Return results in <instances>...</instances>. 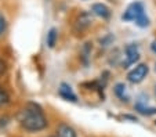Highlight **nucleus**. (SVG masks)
Listing matches in <instances>:
<instances>
[{"label":"nucleus","mask_w":156,"mask_h":137,"mask_svg":"<svg viewBox=\"0 0 156 137\" xmlns=\"http://www.w3.org/2000/svg\"><path fill=\"white\" fill-rule=\"evenodd\" d=\"M58 93L64 100L66 101H72V103H76L77 101V96L73 93L72 87L69 86L68 83H61L59 85V89H58Z\"/></svg>","instance_id":"20e7f679"},{"label":"nucleus","mask_w":156,"mask_h":137,"mask_svg":"<svg viewBox=\"0 0 156 137\" xmlns=\"http://www.w3.org/2000/svg\"><path fill=\"white\" fill-rule=\"evenodd\" d=\"M155 94H156V87H155Z\"/></svg>","instance_id":"f3484780"},{"label":"nucleus","mask_w":156,"mask_h":137,"mask_svg":"<svg viewBox=\"0 0 156 137\" xmlns=\"http://www.w3.org/2000/svg\"><path fill=\"white\" fill-rule=\"evenodd\" d=\"M57 136L58 137H77V134L73 128H71L66 123H61L57 128Z\"/></svg>","instance_id":"6e6552de"},{"label":"nucleus","mask_w":156,"mask_h":137,"mask_svg":"<svg viewBox=\"0 0 156 137\" xmlns=\"http://www.w3.org/2000/svg\"><path fill=\"white\" fill-rule=\"evenodd\" d=\"M10 101V96L6 90L3 89V86H0V107H4L7 105Z\"/></svg>","instance_id":"f8f14e48"},{"label":"nucleus","mask_w":156,"mask_h":137,"mask_svg":"<svg viewBox=\"0 0 156 137\" xmlns=\"http://www.w3.org/2000/svg\"><path fill=\"white\" fill-rule=\"evenodd\" d=\"M91 11H93V14H95L97 17L102 18V20H106V18L111 17V10H109V7L102 3H94L91 6Z\"/></svg>","instance_id":"423d86ee"},{"label":"nucleus","mask_w":156,"mask_h":137,"mask_svg":"<svg viewBox=\"0 0 156 137\" xmlns=\"http://www.w3.org/2000/svg\"><path fill=\"white\" fill-rule=\"evenodd\" d=\"M17 119L20 125L28 132H40L47 126V119L43 110L35 103H28L25 107L21 108Z\"/></svg>","instance_id":"f257e3e1"},{"label":"nucleus","mask_w":156,"mask_h":137,"mask_svg":"<svg viewBox=\"0 0 156 137\" xmlns=\"http://www.w3.org/2000/svg\"><path fill=\"white\" fill-rule=\"evenodd\" d=\"M136 110L138 111L140 114H142V115H153V114H156V108L145 107V105L142 104L141 101H138V103L136 104Z\"/></svg>","instance_id":"9d476101"},{"label":"nucleus","mask_w":156,"mask_h":137,"mask_svg":"<svg viewBox=\"0 0 156 137\" xmlns=\"http://www.w3.org/2000/svg\"><path fill=\"white\" fill-rule=\"evenodd\" d=\"M126 57L129 64H136L140 60V50L137 45H127L126 46Z\"/></svg>","instance_id":"39448f33"},{"label":"nucleus","mask_w":156,"mask_h":137,"mask_svg":"<svg viewBox=\"0 0 156 137\" xmlns=\"http://www.w3.org/2000/svg\"><path fill=\"white\" fill-rule=\"evenodd\" d=\"M136 24L138 25L140 28H147L148 25H149V18L147 17V14H142L141 17H140L138 20L136 21Z\"/></svg>","instance_id":"ddd939ff"},{"label":"nucleus","mask_w":156,"mask_h":137,"mask_svg":"<svg viewBox=\"0 0 156 137\" xmlns=\"http://www.w3.org/2000/svg\"><path fill=\"white\" fill-rule=\"evenodd\" d=\"M57 39H58V33H57L55 28H51L47 33V46L50 49H53L57 43Z\"/></svg>","instance_id":"9b49d317"},{"label":"nucleus","mask_w":156,"mask_h":137,"mask_svg":"<svg viewBox=\"0 0 156 137\" xmlns=\"http://www.w3.org/2000/svg\"><path fill=\"white\" fill-rule=\"evenodd\" d=\"M142 14H145L144 4L141 2H134V3H131L126 9V11L122 15V18H123L124 21H137Z\"/></svg>","instance_id":"f03ea898"},{"label":"nucleus","mask_w":156,"mask_h":137,"mask_svg":"<svg viewBox=\"0 0 156 137\" xmlns=\"http://www.w3.org/2000/svg\"><path fill=\"white\" fill-rule=\"evenodd\" d=\"M6 28H7L6 18H4V15L0 13V36H2L4 32H6Z\"/></svg>","instance_id":"4468645a"},{"label":"nucleus","mask_w":156,"mask_h":137,"mask_svg":"<svg viewBox=\"0 0 156 137\" xmlns=\"http://www.w3.org/2000/svg\"><path fill=\"white\" fill-rule=\"evenodd\" d=\"M148 71H149V68H148L147 64H138L136 68H133L131 71L129 72L127 79H129L131 83H140V82H142L145 78H147Z\"/></svg>","instance_id":"7ed1b4c3"},{"label":"nucleus","mask_w":156,"mask_h":137,"mask_svg":"<svg viewBox=\"0 0 156 137\" xmlns=\"http://www.w3.org/2000/svg\"><path fill=\"white\" fill-rule=\"evenodd\" d=\"M152 50H153V51H156V42H153V43H152Z\"/></svg>","instance_id":"dca6fc26"},{"label":"nucleus","mask_w":156,"mask_h":137,"mask_svg":"<svg viewBox=\"0 0 156 137\" xmlns=\"http://www.w3.org/2000/svg\"><path fill=\"white\" fill-rule=\"evenodd\" d=\"M113 92H115L116 97H119L122 101L129 103L130 96H129V93H127V87L124 86V83H116V85H115V89H113Z\"/></svg>","instance_id":"1a4fd4ad"},{"label":"nucleus","mask_w":156,"mask_h":137,"mask_svg":"<svg viewBox=\"0 0 156 137\" xmlns=\"http://www.w3.org/2000/svg\"><path fill=\"white\" fill-rule=\"evenodd\" d=\"M91 25V15L87 14V13H83V14L79 15V18L76 20V24H75V27H76L77 31H84L87 29L88 27Z\"/></svg>","instance_id":"0eeeda50"},{"label":"nucleus","mask_w":156,"mask_h":137,"mask_svg":"<svg viewBox=\"0 0 156 137\" xmlns=\"http://www.w3.org/2000/svg\"><path fill=\"white\" fill-rule=\"evenodd\" d=\"M6 71H7V63L3 58H0V76L6 74Z\"/></svg>","instance_id":"2eb2a0df"}]
</instances>
